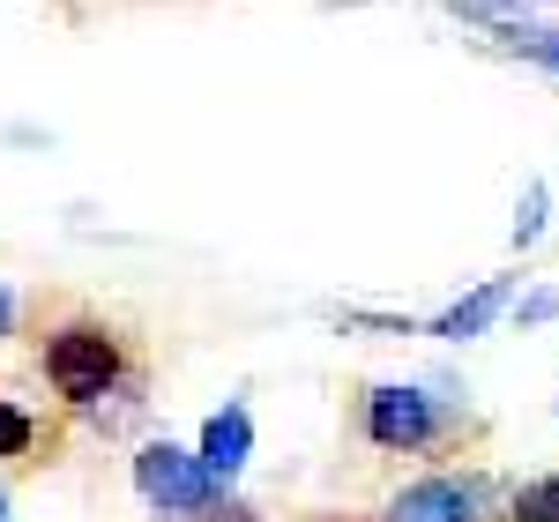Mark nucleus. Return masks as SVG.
Here are the masks:
<instances>
[{"mask_svg":"<svg viewBox=\"0 0 559 522\" xmlns=\"http://www.w3.org/2000/svg\"><path fill=\"white\" fill-rule=\"evenodd\" d=\"M45 381L68 395L75 411H90L97 395H112V381H120V344H112V329H97V321L52 329V344H45Z\"/></svg>","mask_w":559,"mask_h":522,"instance_id":"1","label":"nucleus"},{"mask_svg":"<svg viewBox=\"0 0 559 522\" xmlns=\"http://www.w3.org/2000/svg\"><path fill=\"white\" fill-rule=\"evenodd\" d=\"M134 493H142L157 515L194 522L216 500V471L202 463V448L187 455V448H173V440H150V448L134 455Z\"/></svg>","mask_w":559,"mask_h":522,"instance_id":"2","label":"nucleus"},{"mask_svg":"<svg viewBox=\"0 0 559 522\" xmlns=\"http://www.w3.org/2000/svg\"><path fill=\"white\" fill-rule=\"evenodd\" d=\"M440 434H448V411H440L426 389L388 381V389L366 395V440L388 448V455H418V448H432Z\"/></svg>","mask_w":559,"mask_h":522,"instance_id":"3","label":"nucleus"},{"mask_svg":"<svg viewBox=\"0 0 559 522\" xmlns=\"http://www.w3.org/2000/svg\"><path fill=\"white\" fill-rule=\"evenodd\" d=\"M477 508H485L477 478H418L381 508V522H477Z\"/></svg>","mask_w":559,"mask_h":522,"instance_id":"4","label":"nucleus"},{"mask_svg":"<svg viewBox=\"0 0 559 522\" xmlns=\"http://www.w3.org/2000/svg\"><path fill=\"white\" fill-rule=\"evenodd\" d=\"M247 440H254V418H247L239 403H224L210 426H202V463L216 471V485L239 478V463H247Z\"/></svg>","mask_w":559,"mask_h":522,"instance_id":"5","label":"nucleus"},{"mask_svg":"<svg viewBox=\"0 0 559 522\" xmlns=\"http://www.w3.org/2000/svg\"><path fill=\"white\" fill-rule=\"evenodd\" d=\"M508 306V276H492V284H477L471 299H455L448 313H432V336H448V344H471L492 329V313Z\"/></svg>","mask_w":559,"mask_h":522,"instance_id":"6","label":"nucleus"},{"mask_svg":"<svg viewBox=\"0 0 559 522\" xmlns=\"http://www.w3.org/2000/svg\"><path fill=\"white\" fill-rule=\"evenodd\" d=\"M508 522H559V478H530L508 500Z\"/></svg>","mask_w":559,"mask_h":522,"instance_id":"7","label":"nucleus"},{"mask_svg":"<svg viewBox=\"0 0 559 522\" xmlns=\"http://www.w3.org/2000/svg\"><path fill=\"white\" fill-rule=\"evenodd\" d=\"M31 434H38V426H31V411L0 395V455H23V448H31Z\"/></svg>","mask_w":559,"mask_h":522,"instance_id":"8","label":"nucleus"},{"mask_svg":"<svg viewBox=\"0 0 559 522\" xmlns=\"http://www.w3.org/2000/svg\"><path fill=\"white\" fill-rule=\"evenodd\" d=\"M508 45H515V52H530L537 68H552V75H559V31H515Z\"/></svg>","mask_w":559,"mask_h":522,"instance_id":"9","label":"nucleus"},{"mask_svg":"<svg viewBox=\"0 0 559 522\" xmlns=\"http://www.w3.org/2000/svg\"><path fill=\"white\" fill-rule=\"evenodd\" d=\"M537 232H545V187H530V194H522V217H515L522 247H537Z\"/></svg>","mask_w":559,"mask_h":522,"instance_id":"10","label":"nucleus"},{"mask_svg":"<svg viewBox=\"0 0 559 522\" xmlns=\"http://www.w3.org/2000/svg\"><path fill=\"white\" fill-rule=\"evenodd\" d=\"M194 522H254V515H247L239 500H210V508H202V515H194Z\"/></svg>","mask_w":559,"mask_h":522,"instance_id":"11","label":"nucleus"},{"mask_svg":"<svg viewBox=\"0 0 559 522\" xmlns=\"http://www.w3.org/2000/svg\"><path fill=\"white\" fill-rule=\"evenodd\" d=\"M559 313V292H537V299H522V321H552Z\"/></svg>","mask_w":559,"mask_h":522,"instance_id":"12","label":"nucleus"},{"mask_svg":"<svg viewBox=\"0 0 559 522\" xmlns=\"http://www.w3.org/2000/svg\"><path fill=\"white\" fill-rule=\"evenodd\" d=\"M8 321H15V299H8V284H0V336H8Z\"/></svg>","mask_w":559,"mask_h":522,"instance_id":"13","label":"nucleus"},{"mask_svg":"<svg viewBox=\"0 0 559 522\" xmlns=\"http://www.w3.org/2000/svg\"><path fill=\"white\" fill-rule=\"evenodd\" d=\"M0 522H8V485H0Z\"/></svg>","mask_w":559,"mask_h":522,"instance_id":"14","label":"nucleus"}]
</instances>
